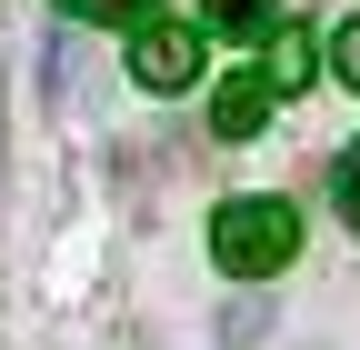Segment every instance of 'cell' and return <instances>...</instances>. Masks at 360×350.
I'll use <instances>...</instances> for the list:
<instances>
[{"mask_svg":"<svg viewBox=\"0 0 360 350\" xmlns=\"http://www.w3.org/2000/svg\"><path fill=\"white\" fill-rule=\"evenodd\" d=\"M270 101H281V91H270L260 70H231V80H220V101H210V130H220V141H260Z\"/></svg>","mask_w":360,"mask_h":350,"instance_id":"obj_3","label":"cell"},{"mask_svg":"<svg viewBox=\"0 0 360 350\" xmlns=\"http://www.w3.org/2000/svg\"><path fill=\"white\" fill-rule=\"evenodd\" d=\"M260 330H270L260 300H231V311H220V340H260Z\"/></svg>","mask_w":360,"mask_h":350,"instance_id":"obj_7","label":"cell"},{"mask_svg":"<svg viewBox=\"0 0 360 350\" xmlns=\"http://www.w3.org/2000/svg\"><path fill=\"white\" fill-rule=\"evenodd\" d=\"M330 70H340V80H350V91H360V20H350V30H340V51H330Z\"/></svg>","mask_w":360,"mask_h":350,"instance_id":"obj_9","label":"cell"},{"mask_svg":"<svg viewBox=\"0 0 360 350\" xmlns=\"http://www.w3.org/2000/svg\"><path fill=\"white\" fill-rule=\"evenodd\" d=\"M200 20L231 30V40H250V30H270V0H200Z\"/></svg>","mask_w":360,"mask_h":350,"instance_id":"obj_5","label":"cell"},{"mask_svg":"<svg viewBox=\"0 0 360 350\" xmlns=\"http://www.w3.org/2000/svg\"><path fill=\"white\" fill-rule=\"evenodd\" d=\"M310 60H321V51H310V30H281V51H270V91H290V80H310Z\"/></svg>","mask_w":360,"mask_h":350,"instance_id":"obj_4","label":"cell"},{"mask_svg":"<svg viewBox=\"0 0 360 350\" xmlns=\"http://www.w3.org/2000/svg\"><path fill=\"white\" fill-rule=\"evenodd\" d=\"M70 20H160V0H60Z\"/></svg>","mask_w":360,"mask_h":350,"instance_id":"obj_6","label":"cell"},{"mask_svg":"<svg viewBox=\"0 0 360 350\" xmlns=\"http://www.w3.org/2000/svg\"><path fill=\"white\" fill-rule=\"evenodd\" d=\"M130 80H141V91H191V80H200V30L141 20V30H130Z\"/></svg>","mask_w":360,"mask_h":350,"instance_id":"obj_2","label":"cell"},{"mask_svg":"<svg viewBox=\"0 0 360 350\" xmlns=\"http://www.w3.org/2000/svg\"><path fill=\"white\" fill-rule=\"evenodd\" d=\"M210 250H220L231 280H270V271L300 260V210L290 200H220L210 210Z\"/></svg>","mask_w":360,"mask_h":350,"instance_id":"obj_1","label":"cell"},{"mask_svg":"<svg viewBox=\"0 0 360 350\" xmlns=\"http://www.w3.org/2000/svg\"><path fill=\"white\" fill-rule=\"evenodd\" d=\"M340 221H350V231H360V141H350V150H340Z\"/></svg>","mask_w":360,"mask_h":350,"instance_id":"obj_8","label":"cell"}]
</instances>
